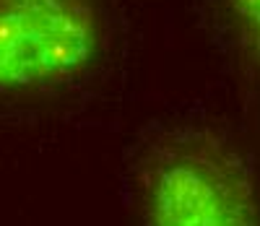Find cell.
I'll use <instances>...</instances> for the list:
<instances>
[{
  "instance_id": "6da1fadb",
  "label": "cell",
  "mask_w": 260,
  "mask_h": 226,
  "mask_svg": "<svg viewBox=\"0 0 260 226\" xmlns=\"http://www.w3.org/2000/svg\"><path fill=\"white\" fill-rule=\"evenodd\" d=\"M146 226H260L245 162L213 133H172L141 174Z\"/></svg>"
},
{
  "instance_id": "3957f363",
  "label": "cell",
  "mask_w": 260,
  "mask_h": 226,
  "mask_svg": "<svg viewBox=\"0 0 260 226\" xmlns=\"http://www.w3.org/2000/svg\"><path fill=\"white\" fill-rule=\"evenodd\" d=\"M226 6L247 52L260 65V0H226Z\"/></svg>"
},
{
  "instance_id": "7a4b0ae2",
  "label": "cell",
  "mask_w": 260,
  "mask_h": 226,
  "mask_svg": "<svg viewBox=\"0 0 260 226\" xmlns=\"http://www.w3.org/2000/svg\"><path fill=\"white\" fill-rule=\"evenodd\" d=\"M99 42L96 0H0V91L78 76Z\"/></svg>"
}]
</instances>
